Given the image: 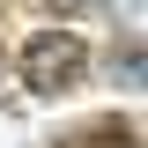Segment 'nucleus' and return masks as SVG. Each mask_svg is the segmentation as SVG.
<instances>
[{
	"instance_id": "f03ea898",
	"label": "nucleus",
	"mask_w": 148,
	"mask_h": 148,
	"mask_svg": "<svg viewBox=\"0 0 148 148\" xmlns=\"http://www.w3.org/2000/svg\"><path fill=\"white\" fill-rule=\"evenodd\" d=\"M74 148H141V141H133L119 119H104V126H96V141H74Z\"/></svg>"
},
{
	"instance_id": "f257e3e1",
	"label": "nucleus",
	"mask_w": 148,
	"mask_h": 148,
	"mask_svg": "<svg viewBox=\"0 0 148 148\" xmlns=\"http://www.w3.org/2000/svg\"><path fill=\"white\" fill-rule=\"evenodd\" d=\"M89 74V45L74 30H37L30 45H22V82H30L37 96H59V89H74Z\"/></svg>"
}]
</instances>
